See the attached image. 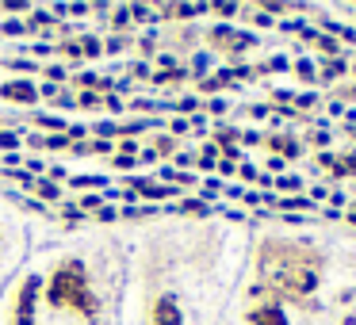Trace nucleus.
<instances>
[{
  "instance_id": "f257e3e1",
  "label": "nucleus",
  "mask_w": 356,
  "mask_h": 325,
  "mask_svg": "<svg viewBox=\"0 0 356 325\" xmlns=\"http://www.w3.org/2000/svg\"><path fill=\"white\" fill-rule=\"evenodd\" d=\"M261 279L276 287L287 299H307L318 287V272H322V256L314 249L299 245V241H264L261 245Z\"/></svg>"
},
{
  "instance_id": "f03ea898",
  "label": "nucleus",
  "mask_w": 356,
  "mask_h": 325,
  "mask_svg": "<svg viewBox=\"0 0 356 325\" xmlns=\"http://www.w3.org/2000/svg\"><path fill=\"white\" fill-rule=\"evenodd\" d=\"M47 299H50V306H70V310H77V314H85V317H96V299H92V291H88V272H85V264L81 260H65V264H58L54 268V276H50V287H47Z\"/></svg>"
},
{
  "instance_id": "7ed1b4c3",
  "label": "nucleus",
  "mask_w": 356,
  "mask_h": 325,
  "mask_svg": "<svg viewBox=\"0 0 356 325\" xmlns=\"http://www.w3.org/2000/svg\"><path fill=\"white\" fill-rule=\"evenodd\" d=\"M39 276H27L19 283V299H16V325H35V306H39Z\"/></svg>"
},
{
  "instance_id": "20e7f679",
  "label": "nucleus",
  "mask_w": 356,
  "mask_h": 325,
  "mask_svg": "<svg viewBox=\"0 0 356 325\" xmlns=\"http://www.w3.org/2000/svg\"><path fill=\"white\" fill-rule=\"evenodd\" d=\"M249 325H287V322H284V310L276 302H257L249 310Z\"/></svg>"
},
{
  "instance_id": "39448f33",
  "label": "nucleus",
  "mask_w": 356,
  "mask_h": 325,
  "mask_svg": "<svg viewBox=\"0 0 356 325\" xmlns=\"http://www.w3.org/2000/svg\"><path fill=\"white\" fill-rule=\"evenodd\" d=\"M154 322H157V325H184V317H180L177 302H172L169 294H161V299H157V310H154Z\"/></svg>"
},
{
  "instance_id": "423d86ee",
  "label": "nucleus",
  "mask_w": 356,
  "mask_h": 325,
  "mask_svg": "<svg viewBox=\"0 0 356 325\" xmlns=\"http://www.w3.org/2000/svg\"><path fill=\"white\" fill-rule=\"evenodd\" d=\"M0 96H4V100H27V103H31L35 100V88L27 85V81H24V85H4V88H0Z\"/></svg>"
},
{
  "instance_id": "0eeeda50",
  "label": "nucleus",
  "mask_w": 356,
  "mask_h": 325,
  "mask_svg": "<svg viewBox=\"0 0 356 325\" xmlns=\"http://www.w3.org/2000/svg\"><path fill=\"white\" fill-rule=\"evenodd\" d=\"M280 207H287V210H299V207H307V199H284Z\"/></svg>"
}]
</instances>
